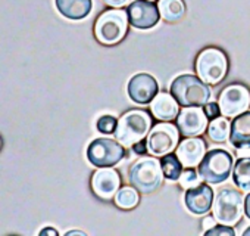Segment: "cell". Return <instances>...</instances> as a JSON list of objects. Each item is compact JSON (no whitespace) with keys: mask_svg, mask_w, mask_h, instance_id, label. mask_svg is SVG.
I'll use <instances>...</instances> for the list:
<instances>
[{"mask_svg":"<svg viewBox=\"0 0 250 236\" xmlns=\"http://www.w3.org/2000/svg\"><path fill=\"white\" fill-rule=\"evenodd\" d=\"M152 2H153V0H152Z\"/></svg>","mask_w":250,"mask_h":236,"instance_id":"8d00e7d4","label":"cell"},{"mask_svg":"<svg viewBox=\"0 0 250 236\" xmlns=\"http://www.w3.org/2000/svg\"><path fill=\"white\" fill-rule=\"evenodd\" d=\"M232 179L238 189L250 190V157L237 160L232 167Z\"/></svg>","mask_w":250,"mask_h":236,"instance_id":"7402d4cb","label":"cell"},{"mask_svg":"<svg viewBox=\"0 0 250 236\" xmlns=\"http://www.w3.org/2000/svg\"><path fill=\"white\" fill-rule=\"evenodd\" d=\"M184 202L190 212L196 215L206 214L213 204V190L210 189L209 183H200L186 190Z\"/></svg>","mask_w":250,"mask_h":236,"instance_id":"2e32d148","label":"cell"},{"mask_svg":"<svg viewBox=\"0 0 250 236\" xmlns=\"http://www.w3.org/2000/svg\"><path fill=\"white\" fill-rule=\"evenodd\" d=\"M218 103L221 114L227 118H234L250 108V90L243 84H229L227 86L219 97Z\"/></svg>","mask_w":250,"mask_h":236,"instance_id":"30bf717a","label":"cell"},{"mask_svg":"<svg viewBox=\"0 0 250 236\" xmlns=\"http://www.w3.org/2000/svg\"><path fill=\"white\" fill-rule=\"evenodd\" d=\"M56 8L62 17L68 20H84L93 8L91 0H55Z\"/></svg>","mask_w":250,"mask_h":236,"instance_id":"d6986e66","label":"cell"},{"mask_svg":"<svg viewBox=\"0 0 250 236\" xmlns=\"http://www.w3.org/2000/svg\"><path fill=\"white\" fill-rule=\"evenodd\" d=\"M234 167V161L229 152L224 149H212L206 152L202 163L197 165L202 182L209 185H219L225 182Z\"/></svg>","mask_w":250,"mask_h":236,"instance_id":"5b68a950","label":"cell"},{"mask_svg":"<svg viewBox=\"0 0 250 236\" xmlns=\"http://www.w3.org/2000/svg\"><path fill=\"white\" fill-rule=\"evenodd\" d=\"M164 177L161 161L156 160V157H142L131 165L128 171V180L131 186L142 193H152L159 189Z\"/></svg>","mask_w":250,"mask_h":236,"instance_id":"277c9868","label":"cell"},{"mask_svg":"<svg viewBox=\"0 0 250 236\" xmlns=\"http://www.w3.org/2000/svg\"><path fill=\"white\" fill-rule=\"evenodd\" d=\"M244 214L247 215V218H250V192L244 198Z\"/></svg>","mask_w":250,"mask_h":236,"instance_id":"1f68e13d","label":"cell"},{"mask_svg":"<svg viewBox=\"0 0 250 236\" xmlns=\"http://www.w3.org/2000/svg\"><path fill=\"white\" fill-rule=\"evenodd\" d=\"M171 94L180 106H205L210 99V90L199 75L183 74L171 84Z\"/></svg>","mask_w":250,"mask_h":236,"instance_id":"3957f363","label":"cell"},{"mask_svg":"<svg viewBox=\"0 0 250 236\" xmlns=\"http://www.w3.org/2000/svg\"><path fill=\"white\" fill-rule=\"evenodd\" d=\"M212 207L213 217L218 223L225 226H235L244 212V198L241 192L227 188L216 195Z\"/></svg>","mask_w":250,"mask_h":236,"instance_id":"52a82bcc","label":"cell"},{"mask_svg":"<svg viewBox=\"0 0 250 236\" xmlns=\"http://www.w3.org/2000/svg\"><path fill=\"white\" fill-rule=\"evenodd\" d=\"M71 235H81V236H85L84 232H80V230H71V232H66V236H71Z\"/></svg>","mask_w":250,"mask_h":236,"instance_id":"836d02e7","label":"cell"},{"mask_svg":"<svg viewBox=\"0 0 250 236\" xmlns=\"http://www.w3.org/2000/svg\"><path fill=\"white\" fill-rule=\"evenodd\" d=\"M161 165H162V171L164 176L168 180H178L181 173H183V164L178 160L177 154H167L161 158Z\"/></svg>","mask_w":250,"mask_h":236,"instance_id":"cb8c5ba5","label":"cell"},{"mask_svg":"<svg viewBox=\"0 0 250 236\" xmlns=\"http://www.w3.org/2000/svg\"><path fill=\"white\" fill-rule=\"evenodd\" d=\"M175 154L184 168H194L202 163L203 157L206 155V143L199 136L186 138L178 143Z\"/></svg>","mask_w":250,"mask_h":236,"instance_id":"9a60e30c","label":"cell"},{"mask_svg":"<svg viewBox=\"0 0 250 236\" xmlns=\"http://www.w3.org/2000/svg\"><path fill=\"white\" fill-rule=\"evenodd\" d=\"M40 235H42V236H43V235H53V236H56V235H58V230H55V229H52V227H46V229L40 230Z\"/></svg>","mask_w":250,"mask_h":236,"instance_id":"d6a6232c","label":"cell"},{"mask_svg":"<svg viewBox=\"0 0 250 236\" xmlns=\"http://www.w3.org/2000/svg\"><path fill=\"white\" fill-rule=\"evenodd\" d=\"M128 14L121 8L104 11L94 24L96 40L104 46H113L119 43L128 31Z\"/></svg>","mask_w":250,"mask_h":236,"instance_id":"7a4b0ae2","label":"cell"},{"mask_svg":"<svg viewBox=\"0 0 250 236\" xmlns=\"http://www.w3.org/2000/svg\"><path fill=\"white\" fill-rule=\"evenodd\" d=\"M128 21L134 28L149 30L155 27L161 20V12L158 5L152 0H134L127 8Z\"/></svg>","mask_w":250,"mask_h":236,"instance_id":"7c38bea8","label":"cell"},{"mask_svg":"<svg viewBox=\"0 0 250 236\" xmlns=\"http://www.w3.org/2000/svg\"><path fill=\"white\" fill-rule=\"evenodd\" d=\"M140 195L134 186H124L115 195V205L121 210H133L139 205Z\"/></svg>","mask_w":250,"mask_h":236,"instance_id":"603a6c76","label":"cell"},{"mask_svg":"<svg viewBox=\"0 0 250 236\" xmlns=\"http://www.w3.org/2000/svg\"><path fill=\"white\" fill-rule=\"evenodd\" d=\"M202 226L208 230V229H210V227L216 226V218H215V217H212V215H206V217L203 218V221H202Z\"/></svg>","mask_w":250,"mask_h":236,"instance_id":"4dcf8cb0","label":"cell"},{"mask_svg":"<svg viewBox=\"0 0 250 236\" xmlns=\"http://www.w3.org/2000/svg\"><path fill=\"white\" fill-rule=\"evenodd\" d=\"M121 183L122 180L119 177V173L112 167H102L100 170L94 171L91 177L93 193L103 201L115 198L116 192L121 188Z\"/></svg>","mask_w":250,"mask_h":236,"instance_id":"4fadbf2b","label":"cell"},{"mask_svg":"<svg viewBox=\"0 0 250 236\" xmlns=\"http://www.w3.org/2000/svg\"><path fill=\"white\" fill-rule=\"evenodd\" d=\"M0 148H2V141H0Z\"/></svg>","mask_w":250,"mask_h":236,"instance_id":"d590c367","label":"cell"},{"mask_svg":"<svg viewBox=\"0 0 250 236\" xmlns=\"http://www.w3.org/2000/svg\"><path fill=\"white\" fill-rule=\"evenodd\" d=\"M131 148H133V152H134V154H137V155H143V154H146V151H147V142L140 141V142L134 143Z\"/></svg>","mask_w":250,"mask_h":236,"instance_id":"f1b7e54d","label":"cell"},{"mask_svg":"<svg viewBox=\"0 0 250 236\" xmlns=\"http://www.w3.org/2000/svg\"><path fill=\"white\" fill-rule=\"evenodd\" d=\"M116 126H118V120H116L113 115H102L99 120H97V123H96L97 130L100 133H104V135L115 133Z\"/></svg>","mask_w":250,"mask_h":236,"instance_id":"484cf974","label":"cell"},{"mask_svg":"<svg viewBox=\"0 0 250 236\" xmlns=\"http://www.w3.org/2000/svg\"><path fill=\"white\" fill-rule=\"evenodd\" d=\"M206 236H234L235 232L232 229V226H225V224H216L208 230H205Z\"/></svg>","mask_w":250,"mask_h":236,"instance_id":"4316f807","label":"cell"},{"mask_svg":"<svg viewBox=\"0 0 250 236\" xmlns=\"http://www.w3.org/2000/svg\"><path fill=\"white\" fill-rule=\"evenodd\" d=\"M159 93V86L155 77L150 74H136L128 81V96L133 102L139 105H146L153 100Z\"/></svg>","mask_w":250,"mask_h":236,"instance_id":"5bb4252c","label":"cell"},{"mask_svg":"<svg viewBox=\"0 0 250 236\" xmlns=\"http://www.w3.org/2000/svg\"><path fill=\"white\" fill-rule=\"evenodd\" d=\"M203 109H205V114H206V117L209 118V120H213V118H218L219 115H222L219 103H215V102H208L203 106Z\"/></svg>","mask_w":250,"mask_h":236,"instance_id":"83f0119b","label":"cell"},{"mask_svg":"<svg viewBox=\"0 0 250 236\" xmlns=\"http://www.w3.org/2000/svg\"><path fill=\"white\" fill-rule=\"evenodd\" d=\"M243 235H244V236H250V227H247V229L243 232Z\"/></svg>","mask_w":250,"mask_h":236,"instance_id":"e575fe53","label":"cell"},{"mask_svg":"<svg viewBox=\"0 0 250 236\" xmlns=\"http://www.w3.org/2000/svg\"><path fill=\"white\" fill-rule=\"evenodd\" d=\"M208 136L212 142L216 143H222L229 138V132H231V124L227 120V117H218L210 120L209 126H208Z\"/></svg>","mask_w":250,"mask_h":236,"instance_id":"44dd1931","label":"cell"},{"mask_svg":"<svg viewBox=\"0 0 250 236\" xmlns=\"http://www.w3.org/2000/svg\"><path fill=\"white\" fill-rule=\"evenodd\" d=\"M180 103L171 93H158L150 102V111L159 121L177 120L180 112Z\"/></svg>","mask_w":250,"mask_h":236,"instance_id":"e0dca14e","label":"cell"},{"mask_svg":"<svg viewBox=\"0 0 250 236\" xmlns=\"http://www.w3.org/2000/svg\"><path fill=\"white\" fill-rule=\"evenodd\" d=\"M178 182H180V186L183 189H190V188H194V186L200 185L202 179L199 176V171H196L194 168H186V170H183Z\"/></svg>","mask_w":250,"mask_h":236,"instance_id":"d4e9b609","label":"cell"},{"mask_svg":"<svg viewBox=\"0 0 250 236\" xmlns=\"http://www.w3.org/2000/svg\"><path fill=\"white\" fill-rule=\"evenodd\" d=\"M229 142L235 149H250V111L234 117Z\"/></svg>","mask_w":250,"mask_h":236,"instance_id":"ac0fdd59","label":"cell"},{"mask_svg":"<svg viewBox=\"0 0 250 236\" xmlns=\"http://www.w3.org/2000/svg\"><path fill=\"white\" fill-rule=\"evenodd\" d=\"M152 130V117L145 109H131L125 112L115 130V139L125 148H131L134 143L145 141Z\"/></svg>","mask_w":250,"mask_h":236,"instance_id":"6da1fadb","label":"cell"},{"mask_svg":"<svg viewBox=\"0 0 250 236\" xmlns=\"http://www.w3.org/2000/svg\"><path fill=\"white\" fill-rule=\"evenodd\" d=\"M180 136L181 133L178 127L171 124V121L155 124V127L149 133L147 151L153 157H164L167 154H171L174 149H177L180 143Z\"/></svg>","mask_w":250,"mask_h":236,"instance_id":"9c48e42d","label":"cell"},{"mask_svg":"<svg viewBox=\"0 0 250 236\" xmlns=\"http://www.w3.org/2000/svg\"><path fill=\"white\" fill-rule=\"evenodd\" d=\"M103 2L110 8H122L127 5L130 0H103Z\"/></svg>","mask_w":250,"mask_h":236,"instance_id":"f546056e","label":"cell"},{"mask_svg":"<svg viewBox=\"0 0 250 236\" xmlns=\"http://www.w3.org/2000/svg\"><path fill=\"white\" fill-rule=\"evenodd\" d=\"M158 8L167 23H178L186 14L183 0H158Z\"/></svg>","mask_w":250,"mask_h":236,"instance_id":"ffe728a7","label":"cell"},{"mask_svg":"<svg viewBox=\"0 0 250 236\" xmlns=\"http://www.w3.org/2000/svg\"><path fill=\"white\" fill-rule=\"evenodd\" d=\"M125 146L121 145L116 139L100 138L94 139L87 148L88 161L102 168V167H113L125 157Z\"/></svg>","mask_w":250,"mask_h":236,"instance_id":"ba28073f","label":"cell"},{"mask_svg":"<svg viewBox=\"0 0 250 236\" xmlns=\"http://www.w3.org/2000/svg\"><path fill=\"white\" fill-rule=\"evenodd\" d=\"M196 72L208 84H219L228 72V59L221 49L206 47L197 55Z\"/></svg>","mask_w":250,"mask_h":236,"instance_id":"8992f818","label":"cell"},{"mask_svg":"<svg viewBox=\"0 0 250 236\" xmlns=\"http://www.w3.org/2000/svg\"><path fill=\"white\" fill-rule=\"evenodd\" d=\"M209 118L202 106H184L177 115V127L181 136H200L208 130Z\"/></svg>","mask_w":250,"mask_h":236,"instance_id":"8fae6325","label":"cell"}]
</instances>
